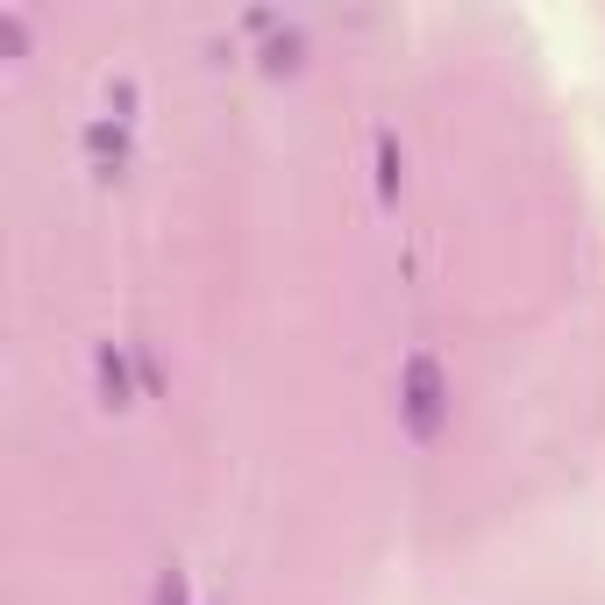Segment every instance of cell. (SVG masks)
I'll return each instance as SVG.
<instances>
[{
	"mask_svg": "<svg viewBox=\"0 0 605 605\" xmlns=\"http://www.w3.org/2000/svg\"><path fill=\"white\" fill-rule=\"evenodd\" d=\"M441 363L435 356H407V435L435 441L441 435Z\"/></svg>",
	"mask_w": 605,
	"mask_h": 605,
	"instance_id": "1",
	"label": "cell"
}]
</instances>
